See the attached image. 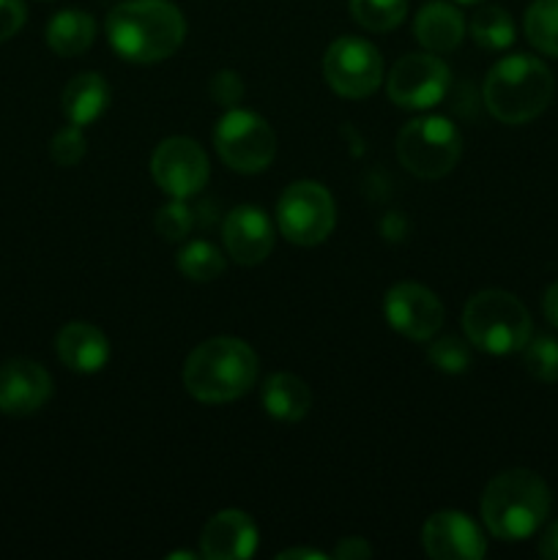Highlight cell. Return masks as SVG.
Segmentation results:
<instances>
[{"mask_svg":"<svg viewBox=\"0 0 558 560\" xmlns=\"http://www.w3.org/2000/svg\"><path fill=\"white\" fill-rule=\"evenodd\" d=\"M186 20L170 0H124L107 16V38L131 63H159L184 44Z\"/></svg>","mask_w":558,"mask_h":560,"instance_id":"obj_1","label":"cell"},{"mask_svg":"<svg viewBox=\"0 0 558 560\" xmlns=\"http://www.w3.org/2000/svg\"><path fill=\"white\" fill-rule=\"evenodd\" d=\"M257 381V353L235 337L197 345L184 364V386L197 402L222 405L244 397Z\"/></svg>","mask_w":558,"mask_h":560,"instance_id":"obj_2","label":"cell"},{"mask_svg":"<svg viewBox=\"0 0 558 560\" xmlns=\"http://www.w3.org/2000/svg\"><path fill=\"white\" fill-rule=\"evenodd\" d=\"M550 490L534 470L514 468L496 476L481 495V520L501 541H523L545 525Z\"/></svg>","mask_w":558,"mask_h":560,"instance_id":"obj_3","label":"cell"},{"mask_svg":"<svg viewBox=\"0 0 558 560\" xmlns=\"http://www.w3.org/2000/svg\"><path fill=\"white\" fill-rule=\"evenodd\" d=\"M553 82L550 69L539 58L531 55H509L501 58L487 74L485 88V107L501 124L520 126L539 118L553 102Z\"/></svg>","mask_w":558,"mask_h":560,"instance_id":"obj_4","label":"cell"},{"mask_svg":"<svg viewBox=\"0 0 558 560\" xmlns=\"http://www.w3.org/2000/svg\"><path fill=\"white\" fill-rule=\"evenodd\" d=\"M465 337L490 355L520 353L531 339V315L518 295L507 290H481L465 304Z\"/></svg>","mask_w":558,"mask_h":560,"instance_id":"obj_5","label":"cell"},{"mask_svg":"<svg viewBox=\"0 0 558 560\" xmlns=\"http://www.w3.org/2000/svg\"><path fill=\"white\" fill-rule=\"evenodd\" d=\"M460 153H463V137L457 126L438 115L410 120L397 137L399 164L416 178H443L460 162Z\"/></svg>","mask_w":558,"mask_h":560,"instance_id":"obj_6","label":"cell"},{"mask_svg":"<svg viewBox=\"0 0 558 560\" xmlns=\"http://www.w3.org/2000/svg\"><path fill=\"white\" fill-rule=\"evenodd\" d=\"M213 145L230 170L244 175L263 173L277 156V135L266 118L249 109H228L213 129Z\"/></svg>","mask_w":558,"mask_h":560,"instance_id":"obj_7","label":"cell"},{"mask_svg":"<svg viewBox=\"0 0 558 560\" xmlns=\"http://www.w3.org/2000/svg\"><path fill=\"white\" fill-rule=\"evenodd\" d=\"M279 233L295 246H317L332 235L337 208L326 186L315 180H295L277 202Z\"/></svg>","mask_w":558,"mask_h":560,"instance_id":"obj_8","label":"cell"},{"mask_svg":"<svg viewBox=\"0 0 558 560\" xmlns=\"http://www.w3.org/2000/svg\"><path fill=\"white\" fill-rule=\"evenodd\" d=\"M323 77L339 96L367 98L383 82V58L364 38L342 36L326 49Z\"/></svg>","mask_w":558,"mask_h":560,"instance_id":"obj_9","label":"cell"},{"mask_svg":"<svg viewBox=\"0 0 558 560\" xmlns=\"http://www.w3.org/2000/svg\"><path fill=\"white\" fill-rule=\"evenodd\" d=\"M452 85L449 66L435 55H405L392 66L386 80L388 98L405 109H430L443 102Z\"/></svg>","mask_w":558,"mask_h":560,"instance_id":"obj_10","label":"cell"},{"mask_svg":"<svg viewBox=\"0 0 558 560\" xmlns=\"http://www.w3.org/2000/svg\"><path fill=\"white\" fill-rule=\"evenodd\" d=\"M151 175L164 195L175 200L195 197L197 191L206 189L211 164H208L206 151L189 137H170L156 145L151 156Z\"/></svg>","mask_w":558,"mask_h":560,"instance_id":"obj_11","label":"cell"},{"mask_svg":"<svg viewBox=\"0 0 558 560\" xmlns=\"http://www.w3.org/2000/svg\"><path fill=\"white\" fill-rule=\"evenodd\" d=\"M388 326L414 342H427L443 326V304L432 290L416 282H397L383 299Z\"/></svg>","mask_w":558,"mask_h":560,"instance_id":"obj_12","label":"cell"},{"mask_svg":"<svg viewBox=\"0 0 558 560\" xmlns=\"http://www.w3.org/2000/svg\"><path fill=\"white\" fill-rule=\"evenodd\" d=\"M421 545L438 560H479L487 556V539L479 525L463 512L432 514L421 530Z\"/></svg>","mask_w":558,"mask_h":560,"instance_id":"obj_13","label":"cell"},{"mask_svg":"<svg viewBox=\"0 0 558 560\" xmlns=\"http://www.w3.org/2000/svg\"><path fill=\"white\" fill-rule=\"evenodd\" d=\"M53 397V377L31 359H9L0 364V413L31 416Z\"/></svg>","mask_w":558,"mask_h":560,"instance_id":"obj_14","label":"cell"},{"mask_svg":"<svg viewBox=\"0 0 558 560\" xmlns=\"http://www.w3.org/2000/svg\"><path fill=\"white\" fill-rule=\"evenodd\" d=\"M222 235L228 255L239 266H257L266 260L274 249V238H277L271 219L255 206L233 208L224 219Z\"/></svg>","mask_w":558,"mask_h":560,"instance_id":"obj_15","label":"cell"},{"mask_svg":"<svg viewBox=\"0 0 558 560\" xmlns=\"http://www.w3.org/2000/svg\"><path fill=\"white\" fill-rule=\"evenodd\" d=\"M257 539H260V530L249 514L239 512V509H224V512L213 514L202 528V558L246 560L255 556Z\"/></svg>","mask_w":558,"mask_h":560,"instance_id":"obj_16","label":"cell"},{"mask_svg":"<svg viewBox=\"0 0 558 560\" xmlns=\"http://www.w3.org/2000/svg\"><path fill=\"white\" fill-rule=\"evenodd\" d=\"M55 350L58 359L63 361L69 370L82 372V375H93V372L104 370L109 359V342L104 331H98L91 323H66L55 337Z\"/></svg>","mask_w":558,"mask_h":560,"instance_id":"obj_17","label":"cell"},{"mask_svg":"<svg viewBox=\"0 0 558 560\" xmlns=\"http://www.w3.org/2000/svg\"><path fill=\"white\" fill-rule=\"evenodd\" d=\"M414 33L421 47L430 49V52H452L463 42L465 20L452 3L432 0V3L421 5V11L416 14Z\"/></svg>","mask_w":558,"mask_h":560,"instance_id":"obj_18","label":"cell"},{"mask_svg":"<svg viewBox=\"0 0 558 560\" xmlns=\"http://www.w3.org/2000/svg\"><path fill=\"white\" fill-rule=\"evenodd\" d=\"M63 115L74 126H91L93 120L102 118L109 107V85L96 71H82L69 85L63 88L60 98Z\"/></svg>","mask_w":558,"mask_h":560,"instance_id":"obj_19","label":"cell"},{"mask_svg":"<svg viewBox=\"0 0 558 560\" xmlns=\"http://www.w3.org/2000/svg\"><path fill=\"white\" fill-rule=\"evenodd\" d=\"M260 397L266 413L277 421H301L312 408V394L306 383L290 372H277L268 377Z\"/></svg>","mask_w":558,"mask_h":560,"instance_id":"obj_20","label":"cell"},{"mask_svg":"<svg viewBox=\"0 0 558 560\" xmlns=\"http://www.w3.org/2000/svg\"><path fill=\"white\" fill-rule=\"evenodd\" d=\"M96 38V20L88 11L66 9L49 20L47 25V44L53 52L63 55V58H74L82 55Z\"/></svg>","mask_w":558,"mask_h":560,"instance_id":"obj_21","label":"cell"},{"mask_svg":"<svg viewBox=\"0 0 558 560\" xmlns=\"http://www.w3.org/2000/svg\"><path fill=\"white\" fill-rule=\"evenodd\" d=\"M468 31L481 49H492V52L512 47L514 42V20L501 5H485L476 11L468 22Z\"/></svg>","mask_w":558,"mask_h":560,"instance_id":"obj_22","label":"cell"},{"mask_svg":"<svg viewBox=\"0 0 558 560\" xmlns=\"http://www.w3.org/2000/svg\"><path fill=\"white\" fill-rule=\"evenodd\" d=\"M525 38L542 55L558 58V0H534L525 11Z\"/></svg>","mask_w":558,"mask_h":560,"instance_id":"obj_23","label":"cell"},{"mask_svg":"<svg viewBox=\"0 0 558 560\" xmlns=\"http://www.w3.org/2000/svg\"><path fill=\"white\" fill-rule=\"evenodd\" d=\"M350 14L364 31L388 33L403 25L408 0H350Z\"/></svg>","mask_w":558,"mask_h":560,"instance_id":"obj_24","label":"cell"},{"mask_svg":"<svg viewBox=\"0 0 558 560\" xmlns=\"http://www.w3.org/2000/svg\"><path fill=\"white\" fill-rule=\"evenodd\" d=\"M178 271L191 282H211L224 273V257L208 241H191L178 252Z\"/></svg>","mask_w":558,"mask_h":560,"instance_id":"obj_25","label":"cell"},{"mask_svg":"<svg viewBox=\"0 0 558 560\" xmlns=\"http://www.w3.org/2000/svg\"><path fill=\"white\" fill-rule=\"evenodd\" d=\"M525 370L542 383L558 381V339L556 337H534L523 348Z\"/></svg>","mask_w":558,"mask_h":560,"instance_id":"obj_26","label":"cell"},{"mask_svg":"<svg viewBox=\"0 0 558 560\" xmlns=\"http://www.w3.org/2000/svg\"><path fill=\"white\" fill-rule=\"evenodd\" d=\"M427 361H430L435 370L449 372V375H460V372L468 370L470 350L463 339L441 337L430 345V350H427Z\"/></svg>","mask_w":558,"mask_h":560,"instance_id":"obj_27","label":"cell"},{"mask_svg":"<svg viewBox=\"0 0 558 560\" xmlns=\"http://www.w3.org/2000/svg\"><path fill=\"white\" fill-rule=\"evenodd\" d=\"M153 228L162 235L164 241H181L189 235L191 230V211L184 206V200H170L167 206H162L153 219Z\"/></svg>","mask_w":558,"mask_h":560,"instance_id":"obj_28","label":"cell"},{"mask_svg":"<svg viewBox=\"0 0 558 560\" xmlns=\"http://www.w3.org/2000/svg\"><path fill=\"white\" fill-rule=\"evenodd\" d=\"M49 153H53V162L60 167H74L80 164V159L85 156V135H82V126L69 124L66 129H60L58 135L49 142Z\"/></svg>","mask_w":558,"mask_h":560,"instance_id":"obj_29","label":"cell"},{"mask_svg":"<svg viewBox=\"0 0 558 560\" xmlns=\"http://www.w3.org/2000/svg\"><path fill=\"white\" fill-rule=\"evenodd\" d=\"M211 96L213 102L222 104V107H239V102L244 98V82L235 71L222 69L211 77Z\"/></svg>","mask_w":558,"mask_h":560,"instance_id":"obj_30","label":"cell"},{"mask_svg":"<svg viewBox=\"0 0 558 560\" xmlns=\"http://www.w3.org/2000/svg\"><path fill=\"white\" fill-rule=\"evenodd\" d=\"M25 3L22 0H0V42H9L25 25Z\"/></svg>","mask_w":558,"mask_h":560,"instance_id":"obj_31","label":"cell"},{"mask_svg":"<svg viewBox=\"0 0 558 560\" xmlns=\"http://www.w3.org/2000/svg\"><path fill=\"white\" fill-rule=\"evenodd\" d=\"M332 556L337 560H361L372 556V547L367 545L364 539H359V536H350V539L339 541V547L332 552Z\"/></svg>","mask_w":558,"mask_h":560,"instance_id":"obj_32","label":"cell"},{"mask_svg":"<svg viewBox=\"0 0 558 560\" xmlns=\"http://www.w3.org/2000/svg\"><path fill=\"white\" fill-rule=\"evenodd\" d=\"M539 556L547 560H558V520L545 528L539 539Z\"/></svg>","mask_w":558,"mask_h":560,"instance_id":"obj_33","label":"cell"},{"mask_svg":"<svg viewBox=\"0 0 558 560\" xmlns=\"http://www.w3.org/2000/svg\"><path fill=\"white\" fill-rule=\"evenodd\" d=\"M542 312H545L547 323L558 328V282H553L545 290V299H542Z\"/></svg>","mask_w":558,"mask_h":560,"instance_id":"obj_34","label":"cell"},{"mask_svg":"<svg viewBox=\"0 0 558 560\" xmlns=\"http://www.w3.org/2000/svg\"><path fill=\"white\" fill-rule=\"evenodd\" d=\"M293 558H306V560H326V552L321 550H306V547H293V550L279 552L277 560H293Z\"/></svg>","mask_w":558,"mask_h":560,"instance_id":"obj_35","label":"cell"},{"mask_svg":"<svg viewBox=\"0 0 558 560\" xmlns=\"http://www.w3.org/2000/svg\"><path fill=\"white\" fill-rule=\"evenodd\" d=\"M170 560H175V558H186V560H195L197 556H195V552H170V556H167Z\"/></svg>","mask_w":558,"mask_h":560,"instance_id":"obj_36","label":"cell"},{"mask_svg":"<svg viewBox=\"0 0 558 560\" xmlns=\"http://www.w3.org/2000/svg\"><path fill=\"white\" fill-rule=\"evenodd\" d=\"M457 3H465V5H476V3H481V0H457Z\"/></svg>","mask_w":558,"mask_h":560,"instance_id":"obj_37","label":"cell"}]
</instances>
